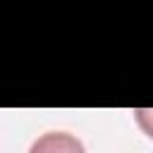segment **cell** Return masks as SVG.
<instances>
[{
    "label": "cell",
    "instance_id": "cell-1",
    "mask_svg": "<svg viewBox=\"0 0 153 153\" xmlns=\"http://www.w3.org/2000/svg\"><path fill=\"white\" fill-rule=\"evenodd\" d=\"M29 153H86V148L76 136L67 131H48L31 143Z\"/></svg>",
    "mask_w": 153,
    "mask_h": 153
},
{
    "label": "cell",
    "instance_id": "cell-2",
    "mask_svg": "<svg viewBox=\"0 0 153 153\" xmlns=\"http://www.w3.org/2000/svg\"><path fill=\"white\" fill-rule=\"evenodd\" d=\"M134 117H136L139 127L153 139V110L151 108H139V110H134Z\"/></svg>",
    "mask_w": 153,
    "mask_h": 153
}]
</instances>
